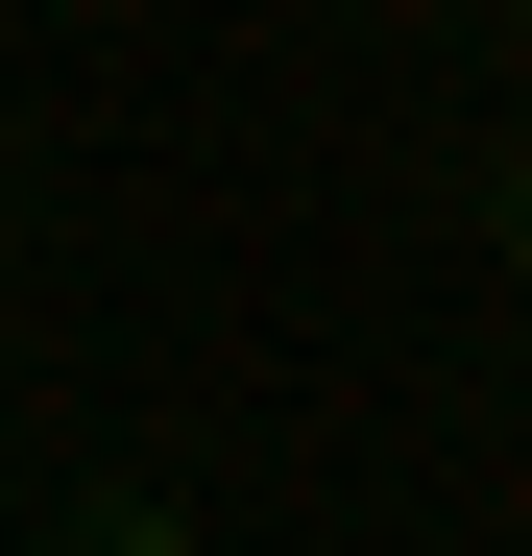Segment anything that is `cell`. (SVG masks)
<instances>
[{
	"instance_id": "1",
	"label": "cell",
	"mask_w": 532,
	"mask_h": 556,
	"mask_svg": "<svg viewBox=\"0 0 532 556\" xmlns=\"http://www.w3.org/2000/svg\"><path fill=\"white\" fill-rule=\"evenodd\" d=\"M49 556H194V508H145V484H98V508H73Z\"/></svg>"
},
{
	"instance_id": "2",
	"label": "cell",
	"mask_w": 532,
	"mask_h": 556,
	"mask_svg": "<svg viewBox=\"0 0 532 556\" xmlns=\"http://www.w3.org/2000/svg\"><path fill=\"white\" fill-rule=\"evenodd\" d=\"M484 242H508V266H532V146H508V169H484Z\"/></svg>"
},
{
	"instance_id": "3",
	"label": "cell",
	"mask_w": 532,
	"mask_h": 556,
	"mask_svg": "<svg viewBox=\"0 0 532 556\" xmlns=\"http://www.w3.org/2000/svg\"><path fill=\"white\" fill-rule=\"evenodd\" d=\"M508 25H532V0H508Z\"/></svg>"
}]
</instances>
